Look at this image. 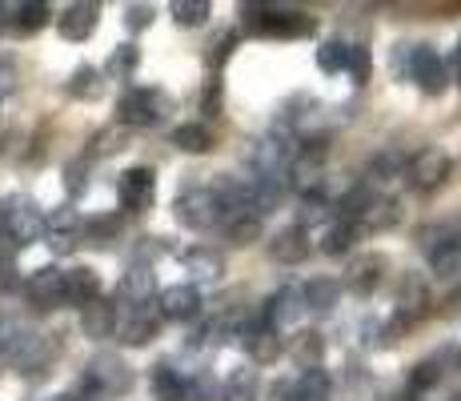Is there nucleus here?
<instances>
[{
  "mask_svg": "<svg viewBox=\"0 0 461 401\" xmlns=\"http://www.w3.org/2000/svg\"><path fill=\"white\" fill-rule=\"evenodd\" d=\"M297 145H301V141L294 137V132L269 129L265 137H257L249 145V173L285 185L289 169H294V160H297Z\"/></svg>",
  "mask_w": 461,
  "mask_h": 401,
  "instance_id": "nucleus-1",
  "label": "nucleus"
},
{
  "mask_svg": "<svg viewBox=\"0 0 461 401\" xmlns=\"http://www.w3.org/2000/svg\"><path fill=\"white\" fill-rule=\"evenodd\" d=\"M132 386V369L125 361L117 358V353H96L93 361L85 365L81 373V386H77V401L85 397H117V394H129Z\"/></svg>",
  "mask_w": 461,
  "mask_h": 401,
  "instance_id": "nucleus-2",
  "label": "nucleus"
},
{
  "mask_svg": "<svg viewBox=\"0 0 461 401\" xmlns=\"http://www.w3.org/2000/svg\"><path fill=\"white\" fill-rule=\"evenodd\" d=\"M393 68L397 73H410V80H418V88L425 96H438L446 88V65H441L433 44H397Z\"/></svg>",
  "mask_w": 461,
  "mask_h": 401,
  "instance_id": "nucleus-3",
  "label": "nucleus"
},
{
  "mask_svg": "<svg viewBox=\"0 0 461 401\" xmlns=\"http://www.w3.org/2000/svg\"><path fill=\"white\" fill-rule=\"evenodd\" d=\"M173 213H176V221L189 229H212L229 217V209L221 205L217 193H212V185H189V189H181L173 201Z\"/></svg>",
  "mask_w": 461,
  "mask_h": 401,
  "instance_id": "nucleus-4",
  "label": "nucleus"
},
{
  "mask_svg": "<svg viewBox=\"0 0 461 401\" xmlns=\"http://www.w3.org/2000/svg\"><path fill=\"white\" fill-rule=\"evenodd\" d=\"M241 21L249 32H265V37H301L313 32V21L297 8H269V5H241Z\"/></svg>",
  "mask_w": 461,
  "mask_h": 401,
  "instance_id": "nucleus-5",
  "label": "nucleus"
},
{
  "mask_svg": "<svg viewBox=\"0 0 461 401\" xmlns=\"http://www.w3.org/2000/svg\"><path fill=\"white\" fill-rule=\"evenodd\" d=\"M449 173H454V157L446 153V149H418L410 160H405V177H410V185L418 193H433L441 189V185L449 181Z\"/></svg>",
  "mask_w": 461,
  "mask_h": 401,
  "instance_id": "nucleus-6",
  "label": "nucleus"
},
{
  "mask_svg": "<svg viewBox=\"0 0 461 401\" xmlns=\"http://www.w3.org/2000/svg\"><path fill=\"white\" fill-rule=\"evenodd\" d=\"M165 113H168V96L161 93V88H129L117 105V117L125 124H137V129L157 124Z\"/></svg>",
  "mask_w": 461,
  "mask_h": 401,
  "instance_id": "nucleus-7",
  "label": "nucleus"
},
{
  "mask_svg": "<svg viewBox=\"0 0 461 401\" xmlns=\"http://www.w3.org/2000/svg\"><path fill=\"white\" fill-rule=\"evenodd\" d=\"M8 205V221H5V233L16 249L21 245H32V241L44 237V213L37 209L32 201L16 197V201H5Z\"/></svg>",
  "mask_w": 461,
  "mask_h": 401,
  "instance_id": "nucleus-8",
  "label": "nucleus"
},
{
  "mask_svg": "<svg viewBox=\"0 0 461 401\" xmlns=\"http://www.w3.org/2000/svg\"><path fill=\"white\" fill-rule=\"evenodd\" d=\"M241 181V213H253V217L265 221V213H273L285 197V185L281 181H269V177H237Z\"/></svg>",
  "mask_w": 461,
  "mask_h": 401,
  "instance_id": "nucleus-9",
  "label": "nucleus"
},
{
  "mask_svg": "<svg viewBox=\"0 0 461 401\" xmlns=\"http://www.w3.org/2000/svg\"><path fill=\"white\" fill-rule=\"evenodd\" d=\"M117 197H121V205H125L129 213H145L149 205H153V197H157L153 169H145V165L125 169V173H121V181H117Z\"/></svg>",
  "mask_w": 461,
  "mask_h": 401,
  "instance_id": "nucleus-10",
  "label": "nucleus"
},
{
  "mask_svg": "<svg viewBox=\"0 0 461 401\" xmlns=\"http://www.w3.org/2000/svg\"><path fill=\"white\" fill-rule=\"evenodd\" d=\"M241 342H245V350H249V358L257 365H269V361H277L281 353H285V342H281V329H273V325H265L261 314H257L249 325H241Z\"/></svg>",
  "mask_w": 461,
  "mask_h": 401,
  "instance_id": "nucleus-11",
  "label": "nucleus"
},
{
  "mask_svg": "<svg viewBox=\"0 0 461 401\" xmlns=\"http://www.w3.org/2000/svg\"><path fill=\"white\" fill-rule=\"evenodd\" d=\"M81 229H85V221L73 205H60V209L44 213V241H49L52 253H68V249L77 245V233H81Z\"/></svg>",
  "mask_w": 461,
  "mask_h": 401,
  "instance_id": "nucleus-12",
  "label": "nucleus"
},
{
  "mask_svg": "<svg viewBox=\"0 0 461 401\" xmlns=\"http://www.w3.org/2000/svg\"><path fill=\"white\" fill-rule=\"evenodd\" d=\"M157 329H161V314H157V309H149V305H140V309L121 305V321H117V333H113V337H121L125 345H145V342H153V337H157Z\"/></svg>",
  "mask_w": 461,
  "mask_h": 401,
  "instance_id": "nucleus-13",
  "label": "nucleus"
},
{
  "mask_svg": "<svg viewBox=\"0 0 461 401\" xmlns=\"http://www.w3.org/2000/svg\"><path fill=\"white\" fill-rule=\"evenodd\" d=\"M433 297H429V281L418 278V273H405L402 278V289H397V325H410V321H418L429 314Z\"/></svg>",
  "mask_w": 461,
  "mask_h": 401,
  "instance_id": "nucleus-14",
  "label": "nucleus"
},
{
  "mask_svg": "<svg viewBox=\"0 0 461 401\" xmlns=\"http://www.w3.org/2000/svg\"><path fill=\"white\" fill-rule=\"evenodd\" d=\"M117 321H121L117 297H96L81 309V329H85V337H93V342H104V337L117 333Z\"/></svg>",
  "mask_w": 461,
  "mask_h": 401,
  "instance_id": "nucleus-15",
  "label": "nucleus"
},
{
  "mask_svg": "<svg viewBox=\"0 0 461 401\" xmlns=\"http://www.w3.org/2000/svg\"><path fill=\"white\" fill-rule=\"evenodd\" d=\"M157 314L161 321H189L201 314V293L193 285H168L157 297Z\"/></svg>",
  "mask_w": 461,
  "mask_h": 401,
  "instance_id": "nucleus-16",
  "label": "nucleus"
},
{
  "mask_svg": "<svg viewBox=\"0 0 461 401\" xmlns=\"http://www.w3.org/2000/svg\"><path fill=\"white\" fill-rule=\"evenodd\" d=\"M96 21H101V5H68L65 13L57 16V32L65 41H88L96 32Z\"/></svg>",
  "mask_w": 461,
  "mask_h": 401,
  "instance_id": "nucleus-17",
  "label": "nucleus"
},
{
  "mask_svg": "<svg viewBox=\"0 0 461 401\" xmlns=\"http://www.w3.org/2000/svg\"><path fill=\"white\" fill-rule=\"evenodd\" d=\"M24 297L37 309H57L65 305V285H60V269H37L29 281H24Z\"/></svg>",
  "mask_w": 461,
  "mask_h": 401,
  "instance_id": "nucleus-18",
  "label": "nucleus"
},
{
  "mask_svg": "<svg viewBox=\"0 0 461 401\" xmlns=\"http://www.w3.org/2000/svg\"><path fill=\"white\" fill-rule=\"evenodd\" d=\"M153 293H157L153 269H149V265H129V273L121 278V289H117V301H121V305L140 309V305H149V301H153Z\"/></svg>",
  "mask_w": 461,
  "mask_h": 401,
  "instance_id": "nucleus-19",
  "label": "nucleus"
},
{
  "mask_svg": "<svg viewBox=\"0 0 461 401\" xmlns=\"http://www.w3.org/2000/svg\"><path fill=\"white\" fill-rule=\"evenodd\" d=\"M60 285H65V305H88V301L101 297V278L88 265H77V269H60Z\"/></svg>",
  "mask_w": 461,
  "mask_h": 401,
  "instance_id": "nucleus-20",
  "label": "nucleus"
},
{
  "mask_svg": "<svg viewBox=\"0 0 461 401\" xmlns=\"http://www.w3.org/2000/svg\"><path fill=\"white\" fill-rule=\"evenodd\" d=\"M309 229H301V225H289V229H281L277 237L269 241V257L277 265H301L309 257Z\"/></svg>",
  "mask_w": 461,
  "mask_h": 401,
  "instance_id": "nucleus-21",
  "label": "nucleus"
},
{
  "mask_svg": "<svg viewBox=\"0 0 461 401\" xmlns=\"http://www.w3.org/2000/svg\"><path fill=\"white\" fill-rule=\"evenodd\" d=\"M301 314H305V301H301V289H294V285L277 289L261 305V321H265V325H273V329H281L285 321H297Z\"/></svg>",
  "mask_w": 461,
  "mask_h": 401,
  "instance_id": "nucleus-22",
  "label": "nucleus"
},
{
  "mask_svg": "<svg viewBox=\"0 0 461 401\" xmlns=\"http://www.w3.org/2000/svg\"><path fill=\"white\" fill-rule=\"evenodd\" d=\"M181 265H185V273H189L193 281H221V273H225V257L221 253H212V249L205 245H197V249H185L181 253Z\"/></svg>",
  "mask_w": 461,
  "mask_h": 401,
  "instance_id": "nucleus-23",
  "label": "nucleus"
},
{
  "mask_svg": "<svg viewBox=\"0 0 461 401\" xmlns=\"http://www.w3.org/2000/svg\"><path fill=\"white\" fill-rule=\"evenodd\" d=\"M149 386H153V397L157 401H189V381H185L181 369H173L168 361L153 365V373H149Z\"/></svg>",
  "mask_w": 461,
  "mask_h": 401,
  "instance_id": "nucleus-24",
  "label": "nucleus"
},
{
  "mask_svg": "<svg viewBox=\"0 0 461 401\" xmlns=\"http://www.w3.org/2000/svg\"><path fill=\"white\" fill-rule=\"evenodd\" d=\"M301 301H305V309H313V314H330V309L341 301V281L333 278H313L301 285Z\"/></svg>",
  "mask_w": 461,
  "mask_h": 401,
  "instance_id": "nucleus-25",
  "label": "nucleus"
},
{
  "mask_svg": "<svg viewBox=\"0 0 461 401\" xmlns=\"http://www.w3.org/2000/svg\"><path fill=\"white\" fill-rule=\"evenodd\" d=\"M289 185L301 193V197H317L321 193V185H325V177H321V157H301L294 160V169H289V177H285Z\"/></svg>",
  "mask_w": 461,
  "mask_h": 401,
  "instance_id": "nucleus-26",
  "label": "nucleus"
},
{
  "mask_svg": "<svg viewBox=\"0 0 461 401\" xmlns=\"http://www.w3.org/2000/svg\"><path fill=\"white\" fill-rule=\"evenodd\" d=\"M381 285V257H361V261H353L349 265V273H345V289H353V293H374Z\"/></svg>",
  "mask_w": 461,
  "mask_h": 401,
  "instance_id": "nucleus-27",
  "label": "nucleus"
},
{
  "mask_svg": "<svg viewBox=\"0 0 461 401\" xmlns=\"http://www.w3.org/2000/svg\"><path fill=\"white\" fill-rule=\"evenodd\" d=\"M221 229H225V237L233 241V245H253V241H261V217H253V213H229L225 221H221Z\"/></svg>",
  "mask_w": 461,
  "mask_h": 401,
  "instance_id": "nucleus-28",
  "label": "nucleus"
},
{
  "mask_svg": "<svg viewBox=\"0 0 461 401\" xmlns=\"http://www.w3.org/2000/svg\"><path fill=\"white\" fill-rule=\"evenodd\" d=\"M418 241H421V249L425 253H438V249H446V245H454V241H461V217H449V221H438V225H425L421 233H418Z\"/></svg>",
  "mask_w": 461,
  "mask_h": 401,
  "instance_id": "nucleus-29",
  "label": "nucleus"
},
{
  "mask_svg": "<svg viewBox=\"0 0 461 401\" xmlns=\"http://www.w3.org/2000/svg\"><path fill=\"white\" fill-rule=\"evenodd\" d=\"M357 245V221H333L321 237V253L325 257H341Z\"/></svg>",
  "mask_w": 461,
  "mask_h": 401,
  "instance_id": "nucleus-30",
  "label": "nucleus"
},
{
  "mask_svg": "<svg viewBox=\"0 0 461 401\" xmlns=\"http://www.w3.org/2000/svg\"><path fill=\"white\" fill-rule=\"evenodd\" d=\"M289 353H294V361L301 365V369H317L321 365V353H325V342H321V333H297L294 337V345H289Z\"/></svg>",
  "mask_w": 461,
  "mask_h": 401,
  "instance_id": "nucleus-31",
  "label": "nucleus"
},
{
  "mask_svg": "<svg viewBox=\"0 0 461 401\" xmlns=\"http://www.w3.org/2000/svg\"><path fill=\"white\" fill-rule=\"evenodd\" d=\"M173 145L181 153H209L212 149V132L205 124H176L173 129Z\"/></svg>",
  "mask_w": 461,
  "mask_h": 401,
  "instance_id": "nucleus-32",
  "label": "nucleus"
},
{
  "mask_svg": "<svg viewBox=\"0 0 461 401\" xmlns=\"http://www.w3.org/2000/svg\"><path fill=\"white\" fill-rule=\"evenodd\" d=\"M429 269H433L438 281H461V241L438 249V253L429 257Z\"/></svg>",
  "mask_w": 461,
  "mask_h": 401,
  "instance_id": "nucleus-33",
  "label": "nucleus"
},
{
  "mask_svg": "<svg viewBox=\"0 0 461 401\" xmlns=\"http://www.w3.org/2000/svg\"><path fill=\"white\" fill-rule=\"evenodd\" d=\"M294 386H297L301 401H325V397H330V378H325L321 365H317V369H305Z\"/></svg>",
  "mask_w": 461,
  "mask_h": 401,
  "instance_id": "nucleus-34",
  "label": "nucleus"
},
{
  "mask_svg": "<svg viewBox=\"0 0 461 401\" xmlns=\"http://www.w3.org/2000/svg\"><path fill=\"white\" fill-rule=\"evenodd\" d=\"M221 401H257V373L253 369H237L233 378L221 389Z\"/></svg>",
  "mask_w": 461,
  "mask_h": 401,
  "instance_id": "nucleus-35",
  "label": "nucleus"
},
{
  "mask_svg": "<svg viewBox=\"0 0 461 401\" xmlns=\"http://www.w3.org/2000/svg\"><path fill=\"white\" fill-rule=\"evenodd\" d=\"M13 24L21 32H37L49 24V5H37V0H29V5H16L13 8Z\"/></svg>",
  "mask_w": 461,
  "mask_h": 401,
  "instance_id": "nucleus-36",
  "label": "nucleus"
},
{
  "mask_svg": "<svg viewBox=\"0 0 461 401\" xmlns=\"http://www.w3.org/2000/svg\"><path fill=\"white\" fill-rule=\"evenodd\" d=\"M212 8L205 5V0H173V21L185 24V29H197V24L209 21Z\"/></svg>",
  "mask_w": 461,
  "mask_h": 401,
  "instance_id": "nucleus-37",
  "label": "nucleus"
},
{
  "mask_svg": "<svg viewBox=\"0 0 461 401\" xmlns=\"http://www.w3.org/2000/svg\"><path fill=\"white\" fill-rule=\"evenodd\" d=\"M369 177L374 181H389V177H405V157L393 153V149H385V153H377L369 160Z\"/></svg>",
  "mask_w": 461,
  "mask_h": 401,
  "instance_id": "nucleus-38",
  "label": "nucleus"
},
{
  "mask_svg": "<svg viewBox=\"0 0 461 401\" xmlns=\"http://www.w3.org/2000/svg\"><path fill=\"white\" fill-rule=\"evenodd\" d=\"M441 381V361L429 358V361H418L410 373V394H421V389H433Z\"/></svg>",
  "mask_w": 461,
  "mask_h": 401,
  "instance_id": "nucleus-39",
  "label": "nucleus"
},
{
  "mask_svg": "<svg viewBox=\"0 0 461 401\" xmlns=\"http://www.w3.org/2000/svg\"><path fill=\"white\" fill-rule=\"evenodd\" d=\"M345 52H349V44L325 41L321 49H317V65H321V73H341V68H345Z\"/></svg>",
  "mask_w": 461,
  "mask_h": 401,
  "instance_id": "nucleus-40",
  "label": "nucleus"
},
{
  "mask_svg": "<svg viewBox=\"0 0 461 401\" xmlns=\"http://www.w3.org/2000/svg\"><path fill=\"white\" fill-rule=\"evenodd\" d=\"M137 65H140L137 44H121V49L109 57V73L113 77H132V68H137Z\"/></svg>",
  "mask_w": 461,
  "mask_h": 401,
  "instance_id": "nucleus-41",
  "label": "nucleus"
},
{
  "mask_svg": "<svg viewBox=\"0 0 461 401\" xmlns=\"http://www.w3.org/2000/svg\"><path fill=\"white\" fill-rule=\"evenodd\" d=\"M68 93L73 96H96L101 93V73H96V68H77L73 73V80H68Z\"/></svg>",
  "mask_w": 461,
  "mask_h": 401,
  "instance_id": "nucleus-42",
  "label": "nucleus"
},
{
  "mask_svg": "<svg viewBox=\"0 0 461 401\" xmlns=\"http://www.w3.org/2000/svg\"><path fill=\"white\" fill-rule=\"evenodd\" d=\"M361 221H366L369 229H385V225H393V221H397V205L377 197V201L366 209V217H361Z\"/></svg>",
  "mask_w": 461,
  "mask_h": 401,
  "instance_id": "nucleus-43",
  "label": "nucleus"
},
{
  "mask_svg": "<svg viewBox=\"0 0 461 401\" xmlns=\"http://www.w3.org/2000/svg\"><path fill=\"white\" fill-rule=\"evenodd\" d=\"M345 68L353 73L357 85L369 77V49H366V44H349V52H345Z\"/></svg>",
  "mask_w": 461,
  "mask_h": 401,
  "instance_id": "nucleus-44",
  "label": "nucleus"
},
{
  "mask_svg": "<svg viewBox=\"0 0 461 401\" xmlns=\"http://www.w3.org/2000/svg\"><path fill=\"white\" fill-rule=\"evenodd\" d=\"M85 233L96 237V245H104L113 233H117V217H96V221H85Z\"/></svg>",
  "mask_w": 461,
  "mask_h": 401,
  "instance_id": "nucleus-45",
  "label": "nucleus"
},
{
  "mask_svg": "<svg viewBox=\"0 0 461 401\" xmlns=\"http://www.w3.org/2000/svg\"><path fill=\"white\" fill-rule=\"evenodd\" d=\"M125 24H129L132 32L149 29V24H153V5H129V13H125Z\"/></svg>",
  "mask_w": 461,
  "mask_h": 401,
  "instance_id": "nucleus-46",
  "label": "nucleus"
},
{
  "mask_svg": "<svg viewBox=\"0 0 461 401\" xmlns=\"http://www.w3.org/2000/svg\"><path fill=\"white\" fill-rule=\"evenodd\" d=\"M201 113H205V117H217V113H221V80H209V85H205V96H201Z\"/></svg>",
  "mask_w": 461,
  "mask_h": 401,
  "instance_id": "nucleus-47",
  "label": "nucleus"
},
{
  "mask_svg": "<svg viewBox=\"0 0 461 401\" xmlns=\"http://www.w3.org/2000/svg\"><path fill=\"white\" fill-rule=\"evenodd\" d=\"M189 401H221V389L212 386L209 378H197V381L189 386Z\"/></svg>",
  "mask_w": 461,
  "mask_h": 401,
  "instance_id": "nucleus-48",
  "label": "nucleus"
},
{
  "mask_svg": "<svg viewBox=\"0 0 461 401\" xmlns=\"http://www.w3.org/2000/svg\"><path fill=\"white\" fill-rule=\"evenodd\" d=\"M325 213H330V205H325L321 197H309L305 209H301V221H305V225H313V221H321ZM305 225H301V229H305Z\"/></svg>",
  "mask_w": 461,
  "mask_h": 401,
  "instance_id": "nucleus-49",
  "label": "nucleus"
},
{
  "mask_svg": "<svg viewBox=\"0 0 461 401\" xmlns=\"http://www.w3.org/2000/svg\"><path fill=\"white\" fill-rule=\"evenodd\" d=\"M65 185H68V193H81L85 189V165H81V160L65 169Z\"/></svg>",
  "mask_w": 461,
  "mask_h": 401,
  "instance_id": "nucleus-50",
  "label": "nucleus"
},
{
  "mask_svg": "<svg viewBox=\"0 0 461 401\" xmlns=\"http://www.w3.org/2000/svg\"><path fill=\"white\" fill-rule=\"evenodd\" d=\"M13 88H16V68L8 65V60H0V101H5Z\"/></svg>",
  "mask_w": 461,
  "mask_h": 401,
  "instance_id": "nucleus-51",
  "label": "nucleus"
},
{
  "mask_svg": "<svg viewBox=\"0 0 461 401\" xmlns=\"http://www.w3.org/2000/svg\"><path fill=\"white\" fill-rule=\"evenodd\" d=\"M229 52H233V37H221V41H217V52H209V65H212V68H221V65H225Z\"/></svg>",
  "mask_w": 461,
  "mask_h": 401,
  "instance_id": "nucleus-52",
  "label": "nucleus"
},
{
  "mask_svg": "<svg viewBox=\"0 0 461 401\" xmlns=\"http://www.w3.org/2000/svg\"><path fill=\"white\" fill-rule=\"evenodd\" d=\"M5 221H8V205L0 201V237H5Z\"/></svg>",
  "mask_w": 461,
  "mask_h": 401,
  "instance_id": "nucleus-53",
  "label": "nucleus"
},
{
  "mask_svg": "<svg viewBox=\"0 0 461 401\" xmlns=\"http://www.w3.org/2000/svg\"><path fill=\"white\" fill-rule=\"evenodd\" d=\"M49 401H77L73 394H60V397H49Z\"/></svg>",
  "mask_w": 461,
  "mask_h": 401,
  "instance_id": "nucleus-54",
  "label": "nucleus"
},
{
  "mask_svg": "<svg viewBox=\"0 0 461 401\" xmlns=\"http://www.w3.org/2000/svg\"><path fill=\"white\" fill-rule=\"evenodd\" d=\"M454 60H457V68H461V37H457V52H454Z\"/></svg>",
  "mask_w": 461,
  "mask_h": 401,
  "instance_id": "nucleus-55",
  "label": "nucleus"
},
{
  "mask_svg": "<svg viewBox=\"0 0 461 401\" xmlns=\"http://www.w3.org/2000/svg\"><path fill=\"white\" fill-rule=\"evenodd\" d=\"M449 401H461V394H457V397H449Z\"/></svg>",
  "mask_w": 461,
  "mask_h": 401,
  "instance_id": "nucleus-56",
  "label": "nucleus"
}]
</instances>
